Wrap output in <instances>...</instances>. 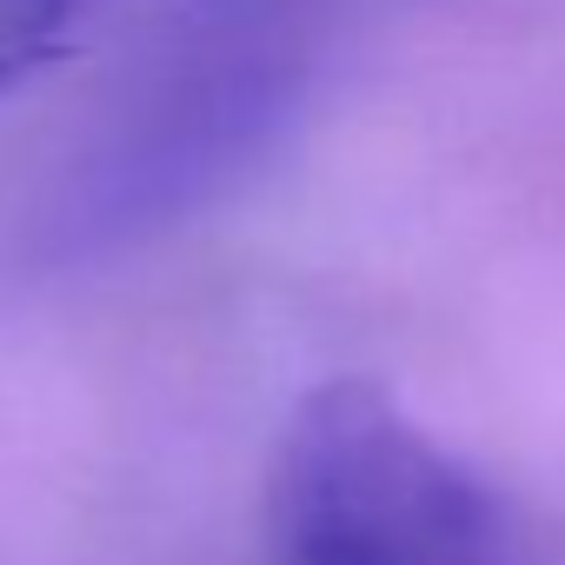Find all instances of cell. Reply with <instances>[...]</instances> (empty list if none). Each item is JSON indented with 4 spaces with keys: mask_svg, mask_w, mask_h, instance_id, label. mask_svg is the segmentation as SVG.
<instances>
[{
    "mask_svg": "<svg viewBox=\"0 0 565 565\" xmlns=\"http://www.w3.org/2000/svg\"><path fill=\"white\" fill-rule=\"evenodd\" d=\"M266 565H525L499 492L373 380L300 399L273 459Z\"/></svg>",
    "mask_w": 565,
    "mask_h": 565,
    "instance_id": "6da1fadb",
    "label": "cell"
},
{
    "mask_svg": "<svg viewBox=\"0 0 565 565\" xmlns=\"http://www.w3.org/2000/svg\"><path fill=\"white\" fill-rule=\"evenodd\" d=\"M100 0H0V94L67 54V41L87 28Z\"/></svg>",
    "mask_w": 565,
    "mask_h": 565,
    "instance_id": "7a4b0ae2",
    "label": "cell"
}]
</instances>
